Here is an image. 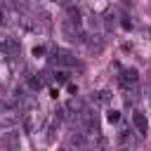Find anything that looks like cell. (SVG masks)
I'll return each mask as SVG.
<instances>
[{
    "label": "cell",
    "instance_id": "cell-7",
    "mask_svg": "<svg viewBox=\"0 0 151 151\" xmlns=\"http://www.w3.org/2000/svg\"><path fill=\"white\" fill-rule=\"evenodd\" d=\"M66 12H68V21H73V24H80V9H78V7H73V5H71Z\"/></svg>",
    "mask_w": 151,
    "mask_h": 151
},
{
    "label": "cell",
    "instance_id": "cell-2",
    "mask_svg": "<svg viewBox=\"0 0 151 151\" xmlns=\"http://www.w3.org/2000/svg\"><path fill=\"white\" fill-rule=\"evenodd\" d=\"M132 123H134V127H137L139 134H146V132H149V123H146V116H144L142 111H134V113H132Z\"/></svg>",
    "mask_w": 151,
    "mask_h": 151
},
{
    "label": "cell",
    "instance_id": "cell-6",
    "mask_svg": "<svg viewBox=\"0 0 151 151\" xmlns=\"http://www.w3.org/2000/svg\"><path fill=\"white\" fill-rule=\"evenodd\" d=\"M19 118H21V116H19L17 111H5V113H0V125H14Z\"/></svg>",
    "mask_w": 151,
    "mask_h": 151
},
{
    "label": "cell",
    "instance_id": "cell-8",
    "mask_svg": "<svg viewBox=\"0 0 151 151\" xmlns=\"http://www.w3.org/2000/svg\"><path fill=\"white\" fill-rule=\"evenodd\" d=\"M109 101H111V92L101 90V92L97 94V104H109Z\"/></svg>",
    "mask_w": 151,
    "mask_h": 151
},
{
    "label": "cell",
    "instance_id": "cell-11",
    "mask_svg": "<svg viewBox=\"0 0 151 151\" xmlns=\"http://www.w3.org/2000/svg\"><path fill=\"white\" fill-rule=\"evenodd\" d=\"M57 2H64V0H57Z\"/></svg>",
    "mask_w": 151,
    "mask_h": 151
},
{
    "label": "cell",
    "instance_id": "cell-9",
    "mask_svg": "<svg viewBox=\"0 0 151 151\" xmlns=\"http://www.w3.org/2000/svg\"><path fill=\"white\" fill-rule=\"evenodd\" d=\"M118 118H120V113H118V111H113V109H111V111H109V120H111V123H116V120H118Z\"/></svg>",
    "mask_w": 151,
    "mask_h": 151
},
{
    "label": "cell",
    "instance_id": "cell-3",
    "mask_svg": "<svg viewBox=\"0 0 151 151\" xmlns=\"http://www.w3.org/2000/svg\"><path fill=\"white\" fill-rule=\"evenodd\" d=\"M0 144L5 146V151H17V149H19V134H17V132H7V134L0 139Z\"/></svg>",
    "mask_w": 151,
    "mask_h": 151
},
{
    "label": "cell",
    "instance_id": "cell-1",
    "mask_svg": "<svg viewBox=\"0 0 151 151\" xmlns=\"http://www.w3.org/2000/svg\"><path fill=\"white\" fill-rule=\"evenodd\" d=\"M61 31H64V35H66L71 42H83V40H85V35H83V31H80V24H73V21H64Z\"/></svg>",
    "mask_w": 151,
    "mask_h": 151
},
{
    "label": "cell",
    "instance_id": "cell-10",
    "mask_svg": "<svg viewBox=\"0 0 151 151\" xmlns=\"http://www.w3.org/2000/svg\"><path fill=\"white\" fill-rule=\"evenodd\" d=\"M59 151H68V149H59Z\"/></svg>",
    "mask_w": 151,
    "mask_h": 151
},
{
    "label": "cell",
    "instance_id": "cell-5",
    "mask_svg": "<svg viewBox=\"0 0 151 151\" xmlns=\"http://www.w3.org/2000/svg\"><path fill=\"white\" fill-rule=\"evenodd\" d=\"M2 50H5V52H7L9 57H17L21 47H19V42H17L14 38H5V42H2Z\"/></svg>",
    "mask_w": 151,
    "mask_h": 151
},
{
    "label": "cell",
    "instance_id": "cell-4",
    "mask_svg": "<svg viewBox=\"0 0 151 151\" xmlns=\"http://www.w3.org/2000/svg\"><path fill=\"white\" fill-rule=\"evenodd\" d=\"M71 144L78 149V151H87V139H85V132H73L71 134Z\"/></svg>",
    "mask_w": 151,
    "mask_h": 151
}]
</instances>
